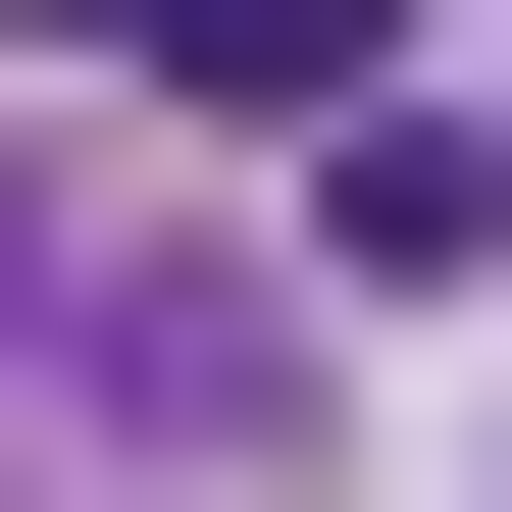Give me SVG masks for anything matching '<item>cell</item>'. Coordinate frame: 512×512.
<instances>
[{
	"label": "cell",
	"instance_id": "3957f363",
	"mask_svg": "<svg viewBox=\"0 0 512 512\" xmlns=\"http://www.w3.org/2000/svg\"><path fill=\"white\" fill-rule=\"evenodd\" d=\"M52 308H103V205H52V154H0V359H52Z\"/></svg>",
	"mask_w": 512,
	"mask_h": 512
},
{
	"label": "cell",
	"instance_id": "6da1fadb",
	"mask_svg": "<svg viewBox=\"0 0 512 512\" xmlns=\"http://www.w3.org/2000/svg\"><path fill=\"white\" fill-rule=\"evenodd\" d=\"M308 256H359V308H461V256H512V103H461V52H359V103H308Z\"/></svg>",
	"mask_w": 512,
	"mask_h": 512
},
{
	"label": "cell",
	"instance_id": "7a4b0ae2",
	"mask_svg": "<svg viewBox=\"0 0 512 512\" xmlns=\"http://www.w3.org/2000/svg\"><path fill=\"white\" fill-rule=\"evenodd\" d=\"M0 52H154V103H359L410 0H0Z\"/></svg>",
	"mask_w": 512,
	"mask_h": 512
}]
</instances>
